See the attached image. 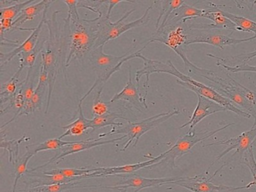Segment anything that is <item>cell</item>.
Returning <instances> with one entry per match:
<instances>
[{
	"label": "cell",
	"mask_w": 256,
	"mask_h": 192,
	"mask_svg": "<svg viewBox=\"0 0 256 192\" xmlns=\"http://www.w3.org/2000/svg\"><path fill=\"white\" fill-rule=\"evenodd\" d=\"M60 10L52 14L46 24L48 28V38L46 40L44 49L41 52V69L47 74L48 81V93L44 114H47L52 100L54 84L64 62H66V48H68V36L70 30V18H64V25L58 22Z\"/></svg>",
	"instance_id": "obj_1"
},
{
	"label": "cell",
	"mask_w": 256,
	"mask_h": 192,
	"mask_svg": "<svg viewBox=\"0 0 256 192\" xmlns=\"http://www.w3.org/2000/svg\"><path fill=\"white\" fill-rule=\"evenodd\" d=\"M139 58L143 60V68L138 70L136 72V80L137 82V86L139 87L140 80L144 75L146 76V81L144 84V88H146V92H148V88L149 87L150 76L154 73H164L173 75L178 78L176 82L182 86L194 92L196 94H199L210 100H214L216 103L218 104L221 106L226 108L227 110L232 111L240 116L245 118H250L252 116L250 114L246 112L244 110L240 109L238 106L234 105L232 100L228 99L227 98L222 96L216 90H214L209 86H206L202 82L193 80L188 75L184 74L181 73L179 70L176 68L170 60H168L167 62L158 61V60H150L146 58L144 56L140 54ZM148 93V92H146Z\"/></svg>",
	"instance_id": "obj_2"
},
{
	"label": "cell",
	"mask_w": 256,
	"mask_h": 192,
	"mask_svg": "<svg viewBox=\"0 0 256 192\" xmlns=\"http://www.w3.org/2000/svg\"><path fill=\"white\" fill-rule=\"evenodd\" d=\"M185 67L190 73L202 76L209 80L211 82L210 87L216 90L222 96L239 105L241 108H244L246 112L254 117V121L252 127H256V92L235 80L228 74H227L228 79H224L218 76L214 70L198 67L191 62Z\"/></svg>",
	"instance_id": "obj_3"
},
{
	"label": "cell",
	"mask_w": 256,
	"mask_h": 192,
	"mask_svg": "<svg viewBox=\"0 0 256 192\" xmlns=\"http://www.w3.org/2000/svg\"><path fill=\"white\" fill-rule=\"evenodd\" d=\"M91 3L92 4L88 6V10H92L94 13L98 14V16L95 18L98 38L96 42L94 49L98 46H104L109 40L118 38L121 34L132 28L142 26L148 24L150 18L149 13L152 8V6H150L146 9L142 18L132 22H124V21L126 20L128 16L136 10V9H132L127 12L120 19L113 22L107 18V12H103V10L102 12L101 9L100 8L102 4H104V1L91 2Z\"/></svg>",
	"instance_id": "obj_4"
},
{
	"label": "cell",
	"mask_w": 256,
	"mask_h": 192,
	"mask_svg": "<svg viewBox=\"0 0 256 192\" xmlns=\"http://www.w3.org/2000/svg\"><path fill=\"white\" fill-rule=\"evenodd\" d=\"M98 38L95 18L92 20L80 19L78 21L70 20L68 36V52L66 68L76 58L82 60L88 56L94 50Z\"/></svg>",
	"instance_id": "obj_5"
},
{
	"label": "cell",
	"mask_w": 256,
	"mask_h": 192,
	"mask_svg": "<svg viewBox=\"0 0 256 192\" xmlns=\"http://www.w3.org/2000/svg\"><path fill=\"white\" fill-rule=\"evenodd\" d=\"M149 43H146L144 46L133 52L132 54H126L120 56L110 55V54H104V46H101L92 50L88 57L92 64V68L97 74V79L94 85L92 86L89 91L82 98L79 102H83L84 100L88 96L94 91V88H96L98 86H104L106 82L108 80L109 78L115 73L120 70L121 66L124 63L128 60L134 58H139L142 52L146 48Z\"/></svg>",
	"instance_id": "obj_6"
},
{
	"label": "cell",
	"mask_w": 256,
	"mask_h": 192,
	"mask_svg": "<svg viewBox=\"0 0 256 192\" xmlns=\"http://www.w3.org/2000/svg\"><path fill=\"white\" fill-rule=\"evenodd\" d=\"M180 114L179 110H174L172 112H162L152 116L149 118H144L142 121L133 122L128 120L126 124L121 126L119 128H114L110 132L104 134H100V138H104V136H110V135L124 134L126 135L128 140L124 144V146L120 151L124 152L133 144L132 146L136 147L140 136L148 133L150 130L156 128L162 123L168 120L172 116L178 115Z\"/></svg>",
	"instance_id": "obj_7"
},
{
	"label": "cell",
	"mask_w": 256,
	"mask_h": 192,
	"mask_svg": "<svg viewBox=\"0 0 256 192\" xmlns=\"http://www.w3.org/2000/svg\"><path fill=\"white\" fill-rule=\"evenodd\" d=\"M256 141V127H252L250 130H247V132H242L241 134L238 135V136H235V138H230L228 140H222L218 141V142H211V144H204L202 145L203 147H209L212 146H218V145H228V147L226 150H224L220 156H217L216 159L214 160V163L211 164L210 166L208 168L206 172H208L209 170L210 169L211 166L212 165L215 164L218 160L222 158L226 154L232 152V150H235V152L232 154V157L224 163L220 169L217 170L215 171L214 175L211 176L212 178H214L216 176L217 174L220 172L221 170L223 169V168L228 165L230 164L232 162H236L238 159V162L240 164L241 160H242L244 154H245L246 152L250 148V147L253 146V144Z\"/></svg>",
	"instance_id": "obj_8"
},
{
	"label": "cell",
	"mask_w": 256,
	"mask_h": 192,
	"mask_svg": "<svg viewBox=\"0 0 256 192\" xmlns=\"http://www.w3.org/2000/svg\"><path fill=\"white\" fill-rule=\"evenodd\" d=\"M234 123H229L223 127L220 128L216 130H212V132H204L203 134H197L196 130H188L187 134H186L182 138H180L179 139L175 142L174 145L170 148L164 152V157L161 162H158L156 164L152 165L150 166V168H154V166H158V165L162 164H166L168 165L172 169L176 168V160L184 156V154L188 153L190 150H192L194 146H196L198 142H202L204 140L208 139L214 136L216 134L221 130H224L230 126H234Z\"/></svg>",
	"instance_id": "obj_9"
},
{
	"label": "cell",
	"mask_w": 256,
	"mask_h": 192,
	"mask_svg": "<svg viewBox=\"0 0 256 192\" xmlns=\"http://www.w3.org/2000/svg\"><path fill=\"white\" fill-rule=\"evenodd\" d=\"M212 178H205L202 174L196 176H185L181 180H178L174 184L184 188L192 192H235L236 190L248 189L254 187L253 182L248 183L246 186H228L220 184H214L211 182Z\"/></svg>",
	"instance_id": "obj_10"
},
{
	"label": "cell",
	"mask_w": 256,
	"mask_h": 192,
	"mask_svg": "<svg viewBox=\"0 0 256 192\" xmlns=\"http://www.w3.org/2000/svg\"><path fill=\"white\" fill-rule=\"evenodd\" d=\"M125 138H126V135H124V136H120V138L107 140H102L103 138H98V139H88L85 140L74 141L72 144H68V145L62 147L60 150L61 152L54 156L50 160H48L44 164L37 166V168H32V169L28 170L26 174H31V172H35V171L38 170L42 169V168H44V166H48L50 164L55 163L58 164L60 162H61L62 159L65 158L67 156H70V154H76V153L84 151V150H90V148L100 146L102 145H106V144H113V142L114 144L115 142L122 140Z\"/></svg>",
	"instance_id": "obj_11"
},
{
	"label": "cell",
	"mask_w": 256,
	"mask_h": 192,
	"mask_svg": "<svg viewBox=\"0 0 256 192\" xmlns=\"http://www.w3.org/2000/svg\"><path fill=\"white\" fill-rule=\"evenodd\" d=\"M54 2V1H50V3L48 4L47 7L46 8L44 12H43L42 19L41 20L38 25L36 27L35 30L32 32V34L22 44L19 45L18 48H14V50L7 52V54H2V52L0 54V64H1V68L4 67V66H6L7 63L10 62L16 56H18L22 52H30V51L36 48L38 42V38H40V34L42 32V28L43 25L46 24V20L48 19V10L50 4Z\"/></svg>",
	"instance_id": "obj_12"
},
{
	"label": "cell",
	"mask_w": 256,
	"mask_h": 192,
	"mask_svg": "<svg viewBox=\"0 0 256 192\" xmlns=\"http://www.w3.org/2000/svg\"><path fill=\"white\" fill-rule=\"evenodd\" d=\"M185 176L166 177V178H150L133 175L127 180H124L118 183L114 187H108L112 189H126L128 188H134L136 190L134 192H139L142 189L148 188L157 187V186H164L168 184H174L178 180H182Z\"/></svg>",
	"instance_id": "obj_13"
},
{
	"label": "cell",
	"mask_w": 256,
	"mask_h": 192,
	"mask_svg": "<svg viewBox=\"0 0 256 192\" xmlns=\"http://www.w3.org/2000/svg\"><path fill=\"white\" fill-rule=\"evenodd\" d=\"M164 157V153H162L160 156L155 158H150V160L140 163L132 164L122 165L118 166H107V168H98V170L89 174L88 178L92 177L114 176L119 174H132L139 170L145 168H150L152 165L156 164L161 162Z\"/></svg>",
	"instance_id": "obj_14"
},
{
	"label": "cell",
	"mask_w": 256,
	"mask_h": 192,
	"mask_svg": "<svg viewBox=\"0 0 256 192\" xmlns=\"http://www.w3.org/2000/svg\"><path fill=\"white\" fill-rule=\"evenodd\" d=\"M122 100L128 102L137 110L143 112L144 110L148 109L144 96L139 94V88L134 84L132 75L131 66H128V80L126 86L120 92L116 93L110 99L109 103L112 104L118 100Z\"/></svg>",
	"instance_id": "obj_15"
},
{
	"label": "cell",
	"mask_w": 256,
	"mask_h": 192,
	"mask_svg": "<svg viewBox=\"0 0 256 192\" xmlns=\"http://www.w3.org/2000/svg\"><path fill=\"white\" fill-rule=\"evenodd\" d=\"M196 94L198 96V104L193 112L192 116L186 123L180 127V129L190 126V130H193L198 123L200 122L208 116L216 114V112L227 111L226 108L216 103L214 100H210L200 94Z\"/></svg>",
	"instance_id": "obj_16"
},
{
	"label": "cell",
	"mask_w": 256,
	"mask_h": 192,
	"mask_svg": "<svg viewBox=\"0 0 256 192\" xmlns=\"http://www.w3.org/2000/svg\"><path fill=\"white\" fill-rule=\"evenodd\" d=\"M202 18L210 20L214 22V24H192V25L188 26V28H197V30L220 28V30H230L233 32L238 31L236 25L230 20L224 16L222 14L221 10L217 6L208 8V10L204 14Z\"/></svg>",
	"instance_id": "obj_17"
},
{
	"label": "cell",
	"mask_w": 256,
	"mask_h": 192,
	"mask_svg": "<svg viewBox=\"0 0 256 192\" xmlns=\"http://www.w3.org/2000/svg\"><path fill=\"white\" fill-rule=\"evenodd\" d=\"M254 39H256V36L246 38H234L229 36H224V34H202L193 38L188 39L186 42L185 45L193 44H208L224 49V46H233V45L239 44L250 42Z\"/></svg>",
	"instance_id": "obj_18"
},
{
	"label": "cell",
	"mask_w": 256,
	"mask_h": 192,
	"mask_svg": "<svg viewBox=\"0 0 256 192\" xmlns=\"http://www.w3.org/2000/svg\"><path fill=\"white\" fill-rule=\"evenodd\" d=\"M50 1L48 0H43V1L36 2L34 4L26 7V8L22 10V13L18 16V18L14 20L12 24V30H18V31H32L35 30V28H23L20 26L23 25L28 21L32 20L37 15L44 12V9L47 7L48 4Z\"/></svg>",
	"instance_id": "obj_19"
},
{
	"label": "cell",
	"mask_w": 256,
	"mask_h": 192,
	"mask_svg": "<svg viewBox=\"0 0 256 192\" xmlns=\"http://www.w3.org/2000/svg\"><path fill=\"white\" fill-rule=\"evenodd\" d=\"M29 176V183L32 184V188L40 187V186H52L56 184H64V183L74 182L78 180L84 178V176L74 177V178H68L61 175H47V174H26Z\"/></svg>",
	"instance_id": "obj_20"
},
{
	"label": "cell",
	"mask_w": 256,
	"mask_h": 192,
	"mask_svg": "<svg viewBox=\"0 0 256 192\" xmlns=\"http://www.w3.org/2000/svg\"><path fill=\"white\" fill-rule=\"evenodd\" d=\"M206 10H208V8H197L188 6V4L184 3L180 7L174 10L173 13L172 14L168 20L166 26L172 25V24H176V22L180 20L186 22L188 20L192 19L194 18H202Z\"/></svg>",
	"instance_id": "obj_21"
},
{
	"label": "cell",
	"mask_w": 256,
	"mask_h": 192,
	"mask_svg": "<svg viewBox=\"0 0 256 192\" xmlns=\"http://www.w3.org/2000/svg\"><path fill=\"white\" fill-rule=\"evenodd\" d=\"M90 120H88L84 115L82 109V102L78 104V117L77 120L70 123L68 126H62V128L66 129V132L59 136L60 139L68 136H80L84 132L90 128Z\"/></svg>",
	"instance_id": "obj_22"
},
{
	"label": "cell",
	"mask_w": 256,
	"mask_h": 192,
	"mask_svg": "<svg viewBox=\"0 0 256 192\" xmlns=\"http://www.w3.org/2000/svg\"><path fill=\"white\" fill-rule=\"evenodd\" d=\"M119 118L128 121V118L124 117L122 114L109 111L103 115L94 116L92 120H90V128H92V132H95L96 130H98V129L107 127L108 126L121 127L124 126V124L120 122L116 121V120H119Z\"/></svg>",
	"instance_id": "obj_23"
},
{
	"label": "cell",
	"mask_w": 256,
	"mask_h": 192,
	"mask_svg": "<svg viewBox=\"0 0 256 192\" xmlns=\"http://www.w3.org/2000/svg\"><path fill=\"white\" fill-rule=\"evenodd\" d=\"M184 1H162L161 2V10H160V16L157 19L156 24V33L162 31L167 25L168 20L170 18L174 10L180 7L182 4H184Z\"/></svg>",
	"instance_id": "obj_24"
},
{
	"label": "cell",
	"mask_w": 256,
	"mask_h": 192,
	"mask_svg": "<svg viewBox=\"0 0 256 192\" xmlns=\"http://www.w3.org/2000/svg\"><path fill=\"white\" fill-rule=\"evenodd\" d=\"M47 39L38 40L36 46L30 52H22L18 56L19 57V68L18 72L22 74V70L25 68H32L35 66L36 62L37 57L38 54H41L42 51L44 49V44H46Z\"/></svg>",
	"instance_id": "obj_25"
},
{
	"label": "cell",
	"mask_w": 256,
	"mask_h": 192,
	"mask_svg": "<svg viewBox=\"0 0 256 192\" xmlns=\"http://www.w3.org/2000/svg\"><path fill=\"white\" fill-rule=\"evenodd\" d=\"M20 76V73L17 70L8 82L2 84L1 86V94H0L1 108L4 106L5 104H6V105L8 104L18 91L19 86H20V82H19Z\"/></svg>",
	"instance_id": "obj_26"
},
{
	"label": "cell",
	"mask_w": 256,
	"mask_h": 192,
	"mask_svg": "<svg viewBox=\"0 0 256 192\" xmlns=\"http://www.w3.org/2000/svg\"><path fill=\"white\" fill-rule=\"evenodd\" d=\"M48 88V81L47 74L44 73L42 70H40V75L38 76V84L36 87L35 92L30 102L32 104L34 111L36 110H41L42 108L43 98L46 94V90Z\"/></svg>",
	"instance_id": "obj_27"
},
{
	"label": "cell",
	"mask_w": 256,
	"mask_h": 192,
	"mask_svg": "<svg viewBox=\"0 0 256 192\" xmlns=\"http://www.w3.org/2000/svg\"><path fill=\"white\" fill-rule=\"evenodd\" d=\"M70 141H64L59 138L48 139L44 142L38 144H32V145L26 146V151L30 152L35 156L37 153L46 150H60L62 147L72 144Z\"/></svg>",
	"instance_id": "obj_28"
},
{
	"label": "cell",
	"mask_w": 256,
	"mask_h": 192,
	"mask_svg": "<svg viewBox=\"0 0 256 192\" xmlns=\"http://www.w3.org/2000/svg\"><path fill=\"white\" fill-rule=\"evenodd\" d=\"M98 170V168H58V169L52 170L44 171V174L47 175H61L68 178H74V177L84 176V178H88L89 174H92Z\"/></svg>",
	"instance_id": "obj_29"
},
{
	"label": "cell",
	"mask_w": 256,
	"mask_h": 192,
	"mask_svg": "<svg viewBox=\"0 0 256 192\" xmlns=\"http://www.w3.org/2000/svg\"><path fill=\"white\" fill-rule=\"evenodd\" d=\"M29 140H30V138H26V135H24L22 138H18V139L7 140L4 139V135H2V140H1L0 147L8 151V160L13 164L19 158L20 144L24 141Z\"/></svg>",
	"instance_id": "obj_30"
},
{
	"label": "cell",
	"mask_w": 256,
	"mask_h": 192,
	"mask_svg": "<svg viewBox=\"0 0 256 192\" xmlns=\"http://www.w3.org/2000/svg\"><path fill=\"white\" fill-rule=\"evenodd\" d=\"M222 14L232 21L238 27V31L247 32L254 33L256 36V22L239 15L234 14L229 12L221 10Z\"/></svg>",
	"instance_id": "obj_31"
},
{
	"label": "cell",
	"mask_w": 256,
	"mask_h": 192,
	"mask_svg": "<svg viewBox=\"0 0 256 192\" xmlns=\"http://www.w3.org/2000/svg\"><path fill=\"white\" fill-rule=\"evenodd\" d=\"M32 3H36V1L29 0V1L18 2L16 4H12L8 7L1 8H0V14H1L0 20L11 19L14 20L18 16L22 13L24 9L26 8Z\"/></svg>",
	"instance_id": "obj_32"
},
{
	"label": "cell",
	"mask_w": 256,
	"mask_h": 192,
	"mask_svg": "<svg viewBox=\"0 0 256 192\" xmlns=\"http://www.w3.org/2000/svg\"><path fill=\"white\" fill-rule=\"evenodd\" d=\"M32 156H34V154H32L30 152L26 151L22 157H19L13 164L12 165L14 168V176H16L13 186H17L18 180L28 172V162L32 158Z\"/></svg>",
	"instance_id": "obj_33"
},
{
	"label": "cell",
	"mask_w": 256,
	"mask_h": 192,
	"mask_svg": "<svg viewBox=\"0 0 256 192\" xmlns=\"http://www.w3.org/2000/svg\"><path fill=\"white\" fill-rule=\"evenodd\" d=\"M104 86L102 85L98 86V90L96 92L94 103H92V114L94 116H102L109 112L108 105L102 100V93Z\"/></svg>",
	"instance_id": "obj_34"
},
{
	"label": "cell",
	"mask_w": 256,
	"mask_h": 192,
	"mask_svg": "<svg viewBox=\"0 0 256 192\" xmlns=\"http://www.w3.org/2000/svg\"><path fill=\"white\" fill-rule=\"evenodd\" d=\"M80 182L64 183V184H52V186H40V187L32 188L28 192H64L70 188H76V186Z\"/></svg>",
	"instance_id": "obj_35"
},
{
	"label": "cell",
	"mask_w": 256,
	"mask_h": 192,
	"mask_svg": "<svg viewBox=\"0 0 256 192\" xmlns=\"http://www.w3.org/2000/svg\"><path fill=\"white\" fill-rule=\"evenodd\" d=\"M240 164L246 165L250 169V172H251L252 175L254 187L256 188V160L254 158L253 146L250 147L246 152Z\"/></svg>",
	"instance_id": "obj_36"
},
{
	"label": "cell",
	"mask_w": 256,
	"mask_h": 192,
	"mask_svg": "<svg viewBox=\"0 0 256 192\" xmlns=\"http://www.w3.org/2000/svg\"><path fill=\"white\" fill-rule=\"evenodd\" d=\"M216 64L220 67H222L230 73H236V72H256V66H250L246 63H242V64L236 66H227L218 60L216 62Z\"/></svg>",
	"instance_id": "obj_37"
},
{
	"label": "cell",
	"mask_w": 256,
	"mask_h": 192,
	"mask_svg": "<svg viewBox=\"0 0 256 192\" xmlns=\"http://www.w3.org/2000/svg\"><path fill=\"white\" fill-rule=\"evenodd\" d=\"M79 1H66L64 0V2L68 6V14L67 16L70 18L71 21H78L82 18H80V15L78 10V4Z\"/></svg>",
	"instance_id": "obj_38"
},
{
	"label": "cell",
	"mask_w": 256,
	"mask_h": 192,
	"mask_svg": "<svg viewBox=\"0 0 256 192\" xmlns=\"http://www.w3.org/2000/svg\"><path fill=\"white\" fill-rule=\"evenodd\" d=\"M254 57H256V50L251 52H247V54H240V55H236L235 56H232L230 58L233 61H238H238L246 63V62L250 61Z\"/></svg>",
	"instance_id": "obj_39"
},
{
	"label": "cell",
	"mask_w": 256,
	"mask_h": 192,
	"mask_svg": "<svg viewBox=\"0 0 256 192\" xmlns=\"http://www.w3.org/2000/svg\"><path fill=\"white\" fill-rule=\"evenodd\" d=\"M122 2H128V3H136L134 1H126V0H119V1H116V0H107V1H104V3L106 4H108V9L107 12V18L110 19V14H112V9L115 7V6H118L120 3Z\"/></svg>",
	"instance_id": "obj_40"
},
{
	"label": "cell",
	"mask_w": 256,
	"mask_h": 192,
	"mask_svg": "<svg viewBox=\"0 0 256 192\" xmlns=\"http://www.w3.org/2000/svg\"><path fill=\"white\" fill-rule=\"evenodd\" d=\"M253 147H256V141L254 142V144H253Z\"/></svg>",
	"instance_id": "obj_41"
},
{
	"label": "cell",
	"mask_w": 256,
	"mask_h": 192,
	"mask_svg": "<svg viewBox=\"0 0 256 192\" xmlns=\"http://www.w3.org/2000/svg\"></svg>",
	"instance_id": "obj_42"
}]
</instances>
